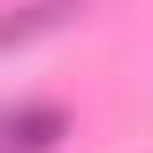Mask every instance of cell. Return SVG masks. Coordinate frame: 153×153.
Wrapping results in <instances>:
<instances>
[{"label":"cell","mask_w":153,"mask_h":153,"mask_svg":"<svg viewBox=\"0 0 153 153\" xmlns=\"http://www.w3.org/2000/svg\"><path fill=\"white\" fill-rule=\"evenodd\" d=\"M69 16H76V0H38V8H23V16H0V54L23 46V38H38V31H61Z\"/></svg>","instance_id":"7a4b0ae2"},{"label":"cell","mask_w":153,"mask_h":153,"mask_svg":"<svg viewBox=\"0 0 153 153\" xmlns=\"http://www.w3.org/2000/svg\"><path fill=\"white\" fill-rule=\"evenodd\" d=\"M69 138V115L54 100H31V107H8L0 115V153H54Z\"/></svg>","instance_id":"6da1fadb"}]
</instances>
